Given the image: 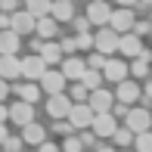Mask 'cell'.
I'll list each match as a JSON object with an SVG mask.
<instances>
[{
  "mask_svg": "<svg viewBox=\"0 0 152 152\" xmlns=\"http://www.w3.org/2000/svg\"><path fill=\"white\" fill-rule=\"evenodd\" d=\"M115 127H118V118H115L112 112H99V115H93L90 130L96 134V140H106V137H112Z\"/></svg>",
  "mask_w": 152,
  "mask_h": 152,
  "instance_id": "4",
  "label": "cell"
},
{
  "mask_svg": "<svg viewBox=\"0 0 152 152\" xmlns=\"http://www.w3.org/2000/svg\"><path fill=\"white\" fill-rule=\"evenodd\" d=\"M137 22V12L127 10V6H121V10H112V19H109V28L118 31V34H127L130 28H134Z\"/></svg>",
  "mask_w": 152,
  "mask_h": 152,
  "instance_id": "5",
  "label": "cell"
},
{
  "mask_svg": "<svg viewBox=\"0 0 152 152\" xmlns=\"http://www.w3.org/2000/svg\"><path fill=\"white\" fill-rule=\"evenodd\" d=\"M10 121H16L19 127L31 124V121H34V106H31V102H22V99H19L16 106H10Z\"/></svg>",
  "mask_w": 152,
  "mask_h": 152,
  "instance_id": "15",
  "label": "cell"
},
{
  "mask_svg": "<svg viewBox=\"0 0 152 152\" xmlns=\"http://www.w3.org/2000/svg\"><path fill=\"white\" fill-rule=\"evenodd\" d=\"M118 53H121V56H127V59H137V56L143 53V37H137L134 31L118 34Z\"/></svg>",
  "mask_w": 152,
  "mask_h": 152,
  "instance_id": "9",
  "label": "cell"
},
{
  "mask_svg": "<svg viewBox=\"0 0 152 152\" xmlns=\"http://www.w3.org/2000/svg\"><path fill=\"white\" fill-rule=\"evenodd\" d=\"M6 137H10V134H6V124H0V146H3V140H6Z\"/></svg>",
  "mask_w": 152,
  "mask_h": 152,
  "instance_id": "49",
  "label": "cell"
},
{
  "mask_svg": "<svg viewBox=\"0 0 152 152\" xmlns=\"http://www.w3.org/2000/svg\"><path fill=\"white\" fill-rule=\"evenodd\" d=\"M40 152H59V146H56V143H47V140H44V143H40Z\"/></svg>",
  "mask_w": 152,
  "mask_h": 152,
  "instance_id": "43",
  "label": "cell"
},
{
  "mask_svg": "<svg viewBox=\"0 0 152 152\" xmlns=\"http://www.w3.org/2000/svg\"><path fill=\"white\" fill-rule=\"evenodd\" d=\"M59 72L65 75V81H81V78H84V72H87V59H81V56H65Z\"/></svg>",
  "mask_w": 152,
  "mask_h": 152,
  "instance_id": "12",
  "label": "cell"
},
{
  "mask_svg": "<svg viewBox=\"0 0 152 152\" xmlns=\"http://www.w3.org/2000/svg\"><path fill=\"white\" fill-rule=\"evenodd\" d=\"M34 25H37V19H34L31 12H25V10H16V12H12V31H16L19 37L34 34Z\"/></svg>",
  "mask_w": 152,
  "mask_h": 152,
  "instance_id": "13",
  "label": "cell"
},
{
  "mask_svg": "<svg viewBox=\"0 0 152 152\" xmlns=\"http://www.w3.org/2000/svg\"><path fill=\"white\" fill-rule=\"evenodd\" d=\"M112 115H115V118H124V115H127V106H124V102H118V106H112Z\"/></svg>",
  "mask_w": 152,
  "mask_h": 152,
  "instance_id": "41",
  "label": "cell"
},
{
  "mask_svg": "<svg viewBox=\"0 0 152 152\" xmlns=\"http://www.w3.org/2000/svg\"><path fill=\"white\" fill-rule=\"evenodd\" d=\"M134 146H137V152H152V130L137 134V137H134Z\"/></svg>",
  "mask_w": 152,
  "mask_h": 152,
  "instance_id": "29",
  "label": "cell"
},
{
  "mask_svg": "<svg viewBox=\"0 0 152 152\" xmlns=\"http://www.w3.org/2000/svg\"><path fill=\"white\" fill-rule=\"evenodd\" d=\"M90 3H109V0H90Z\"/></svg>",
  "mask_w": 152,
  "mask_h": 152,
  "instance_id": "51",
  "label": "cell"
},
{
  "mask_svg": "<svg viewBox=\"0 0 152 152\" xmlns=\"http://www.w3.org/2000/svg\"><path fill=\"white\" fill-rule=\"evenodd\" d=\"M34 34H37L40 40H53L59 34V22L53 16H44V19H37V25H34Z\"/></svg>",
  "mask_w": 152,
  "mask_h": 152,
  "instance_id": "19",
  "label": "cell"
},
{
  "mask_svg": "<svg viewBox=\"0 0 152 152\" xmlns=\"http://www.w3.org/2000/svg\"><path fill=\"white\" fill-rule=\"evenodd\" d=\"M12 90L19 93V99H22V102H31V106L40 99V84H34V81H25V84L12 87Z\"/></svg>",
  "mask_w": 152,
  "mask_h": 152,
  "instance_id": "24",
  "label": "cell"
},
{
  "mask_svg": "<svg viewBox=\"0 0 152 152\" xmlns=\"http://www.w3.org/2000/svg\"><path fill=\"white\" fill-rule=\"evenodd\" d=\"M50 16L56 19V22H72V19H75V3H72V0H53Z\"/></svg>",
  "mask_w": 152,
  "mask_h": 152,
  "instance_id": "22",
  "label": "cell"
},
{
  "mask_svg": "<svg viewBox=\"0 0 152 152\" xmlns=\"http://www.w3.org/2000/svg\"><path fill=\"white\" fill-rule=\"evenodd\" d=\"M72 3H75V0H72Z\"/></svg>",
  "mask_w": 152,
  "mask_h": 152,
  "instance_id": "53",
  "label": "cell"
},
{
  "mask_svg": "<svg viewBox=\"0 0 152 152\" xmlns=\"http://www.w3.org/2000/svg\"><path fill=\"white\" fill-rule=\"evenodd\" d=\"M19 10V0H0V12H16Z\"/></svg>",
  "mask_w": 152,
  "mask_h": 152,
  "instance_id": "40",
  "label": "cell"
},
{
  "mask_svg": "<svg viewBox=\"0 0 152 152\" xmlns=\"http://www.w3.org/2000/svg\"><path fill=\"white\" fill-rule=\"evenodd\" d=\"M6 118H10V106H3V102H0V124H6Z\"/></svg>",
  "mask_w": 152,
  "mask_h": 152,
  "instance_id": "44",
  "label": "cell"
},
{
  "mask_svg": "<svg viewBox=\"0 0 152 152\" xmlns=\"http://www.w3.org/2000/svg\"><path fill=\"white\" fill-rule=\"evenodd\" d=\"M59 47H62V53H65V56H75V53H78V40H75V37L59 40Z\"/></svg>",
  "mask_w": 152,
  "mask_h": 152,
  "instance_id": "34",
  "label": "cell"
},
{
  "mask_svg": "<svg viewBox=\"0 0 152 152\" xmlns=\"http://www.w3.org/2000/svg\"><path fill=\"white\" fill-rule=\"evenodd\" d=\"M40 59L47 62V65H59L62 59H65V53H62V47L56 44V40H44V47H40V53H37Z\"/></svg>",
  "mask_w": 152,
  "mask_h": 152,
  "instance_id": "18",
  "label": "cell"
},
{
  "mask_svg": "<svg viewBox=\"0 0 152 152\" xmlns=\"http://www.w3.org/2000/svg\"><path fill=\"white\" fill-rule=\"evenodd\" d=\"M75 40H78V50H93V34H90V31L75 34Z\"/></svg>",
  "mask_w": 152,
  "mask_h": 152,
  "instance_id": "33",
  "label": "cell"
},
{
  "mask_svg": "<svg viewBox=\"0 0 152 152\" xmlns=\"http://www.w3.org/2000/svg\"><path fill=\"white\" fill-rule=\"evenodd\" d=\"M93 109L87 106V102H72V109H68V124H72L75 130H87L93 124Z\"/></svg>",
  "mask_w": 152,
  "mask_h": 152,
  "instance_id": "1",
  "label": "cell"
},
{
  "mask_svg": "<svg viewBox=\"0 0 152 152\" xmlns=\"http://www.w3.org/2000/svg\"><path fill=\"white\" fill-rule=\"evenodd\" d=\"M81 84H84L87 90H96V87H102V72H93V68H87L84 78H81Z\"/></svg>",
  "mask_w": 152,
  "mask_h": 152,
  "instance_id": "26",
  "label": "cell"
},
{
  "mask_svg": "<svg viewBox=\"0 0 152 152\" xmlns=\"http://www.w3.org/2000/svg\"><path fill=\"white\" fill-rule=\"evenodd\" d=\"M0 78L3 81L22 78V59L19 56H0Z\"/></svg>",
  "mask_w": 152,
  "mask_h": 152,
  "instance_id": "16",
  "label": "cell"
},
{
  "mask_svg": "<svg viewBox=\"0 0 152 152\" xmlns=\"http://www.w3.org/2000/svg\"><path fill=\"white\" fill-rule=\"evenodd\" d=\"M50 10H53V0H25V12H31L34 19L50 16Z\"/></svg>",
  "mask_w": 152,
  "mask_h": 152,
  "instance_id": "25",
  "label": "cell"
},
{
  "mask_svg": "<svg viewBox=\"0 0 152 152\" xmlns=\"http://www.w3.org/2000/svg\"><path fill=\"white\" fill-rule=\"evenodd\" d=\"M137 6H146V10H152V0H140Z\"/></svg>",
  "mask_w": 152,
  "mask_h": 152,
  "instance_id": "50",
  "label": "cell"
},
{
  "mask_svg": "<svg viewBox=\"0 0 152 152\" xmlns=\"http://www.w3.org/2000/svg\"><path fill=\"white\" fill-rule=\"evenodd\" d=\"M106 59H109V56H102V53H90V59H87V68H93V72H102V68H106Z\"/></svg>",
  "mask_w": 152,
  "mask_h": 152,
  "instance_id": "31",
  "label": "cell"
},
{
  "mask_svg": "<svg viewBox=\"0 0 152 152\" xmlns=\"http://www.w3.org/2000/svg\"><path fill=\"white\" fill-rule=\"evenodd\" d=\"M87 19H90V25H99V28H106L109 19H112V10H109V3H90V6H87Z\"/></svg>",
  "mask_w": 152,
  "mask_h": 152,
  "instance_id": "17",
  "label": "cell"
},
{
  "mask_svg": "<svg viewBox=\"0 0 152 152\" xmlns=\"http://www.w3.org/2000/svg\"><path fill=\"white\" fill-rule=\"evenodd\" d=\"M81 149H84L81 137H65V143H62V152H81Z\"/></svg>",
  "mask_w": 152,
  "mask_h": 152,
  "instance_id": "32",
  "label": "cell"
},
{
  "mask_svg": "<svg viewBox=\"0 0 152 152\" xmlns=\"http://www.w3.org/2000/svg\"><path fill=\"white\" fill-rule=\"evenodd\" d=\"M47 68H50V65H47V62L40 59L37 53H31V56L22 59V78H28V81H40Z\"/></svg>",
  "mask_w": 152,
  "mask_h": 152,
  "instance_id": "10",
  "label": "cell"
},
{
  "mask_svg": "<svg viewBox=\"0 0 152 152\" xmlns=\"http://www.w3.org/2000/svg\"><path fill=\"white\" fill-rule=\"evenodd\" d=\"M81 143H84V146H96V143H99V140H96V134H93L90 127H87L84 134H81Z\"/></svg>",
  "mask_w": 152,
  "mask_h": 152,
  "instance_id": "38",
  "label": "cell"
},
{
  "mask_svg": "<svg viewBox=\"0 0 152 152\" xmlns=\"http://www.w3.org/2000/svg\"><path fill=\"white\" fill-rule=\"evenodd\" d=\"M124 127L134 130V134L152 130V112H149V109H127V115H124Z\"/></svg>",
  "mask_w": 152,
  "mask_h": 152,
  "instance_id": "2",
  "label": "cell"
},
{
  "mask_svg": "<svg viewBox=\"0 0 152 152\" xmlns=\"http://www.w3.org/2000/svg\"><path fill=\"white\" fill-rule=\"evenodd\" d=\"M12 28V12H0V31H10Z\"/></svg>",
  "mask_w": 152,
  "mask_h": 152,
  "instance_id": "39",
  "label": "cell"
},
{
  "mask_svg": "<svg viewBox=\"0 0 152 152\" xmlns=\"http://www.w3.org/2000/svg\"><path fill=\"white\" fill-rule=\"evenodd\" d=\"M137 3H140V0H118V6H127V10H134Z\"/></svg>",
  "mask_w": 152,
  "mask_h": 152,
  "instance_id": "46",
  "label": "cell"
},
{
  "mask_svg": "<svg viewBox=\"0 0 152 152\" xmlns=\"http://www.w3.org/2000/svg\"><path fill=\"white\" fill-rule=\"evenodd\" d=\"M134 130H127V127H115V134H112V140H115V146H130L134 143Z\"/></svg>",
  "mask_w": 152,
  "mask_h": 152,
  "instance_id": "27",
  "label": "cell"
},
{
  "mask_svg": "<svg viewBox=\"0 0 152 152\" xmlns=\"http://www.w3.org/2000/svg\"><path fill=\"white\" fill-rule=\"evenodd\" d=\"M96 152H115V146H102V143H96Z\"/></svg>",
  "mask_w": 152,
  "mask_h": 152,
  "instance_id": "48",
  "label": "cell"
},
{
  "mask_svg": "<svg viewBox=\"0 0 152 152\" xmlns=\"http://www.w3.org/2000/svg\"><path fill=\"white\" fill-rule=\"evenodd\" d=\"M149 22H152V10H149Z\"/></svg>",
  "mask_w": 152,
  "mask_h": 152,
  "instance_id": "52",
  "label": "cell"
},
{
  "mask_svg": "<svg viewBox=\"0 0 152 152\" xmlns=\"http://www.w3.org/2000/svg\"><path fill=\"white\" fill-rule=\"evenodd\" d=\"M44 140H47V130L40 127L37 121H31V124L22 127V143H28V146H40Z\"/></svg>",
  "mask_w": 152,
  "mask_h": 152,
  "instance_id": "21",
  "label": "cell"
},
{
  "mask_svg": "<svg viewBox=\"0 0 152 152\" xmlns=\"http://www.w3.org/2000/svg\"><path fill=\"white\" fill-rule=\"evenodd\" d=\"M143 96H146V99H152V78L146 81V87H143Z\"/></svg>",
  "mask_w": 152,
  "mask_h": 152,
  "instance_id": "45",
  "label": "cell"
},
{
  "mask_svg": "<svg viewBox=\"0 0 152 152\" xmlns=\"http://www.w3.org/2000/svg\"><path fill=\"white\" fill-rule=\"evenodd\" d=\"M102 78H106V81H112V84L124 81V78H127V62L109 56V59H106V68H102Z\"/></svg>",
  "mask_w": 152,
  "mask_h": 152,
  "instance_id": "14",
  "label": "cell"
},
{
  "mask_svg": "<svg viewBox=\"0 0 152 152\" xmlns=\"http://www.w3.org/2000/svg\"><path fill=\"white\" fill-rule=\"evenodd\" d=\"M149 62H152V53L143 47V53H140V56H137V59L127 65V72L134 75V78H146V75H149Z\"/></svg>",
  "mask_w": 152,
  "mask_h": 152,
  "instance_id": "23",
  "label": "cell"
},
{
  "mask_svg": "<svg viewBox=\"0 0 152 152\" xmlns=\"http://www.w3.org/2000/svg\"><path fill=\"white\" fill-rule=\"evenodd\" d=\"M93 50L102 53V56L118 53V31H112L109 25H106V28H99V34H93Z\"/></svg>",
  "mask_w": 152,
  "mask_h": 152,
  "instance_id": "3",
  "label": "cell"
},
{
  "mask_svg": "<svg viewBox=\"0 0 152 152\" xmlns=\"http://www.w3.org/2000/svg\"><path fill=\"white\" fill-rule=\"evenodd\" d=\"M140 96H143V87L137 84V81H130V78L118 81V90H115V99H118V102H124V106H134Z\"/></svg>",
  "mask_w": 152,
  "mask_h": 152,
  "instance_id": "6",
  "label": "cell"
},
{
  "mask_svg": "<svg viewBox=\"0 0 152 152\" xmlns=\"http://www.w3.org/2000/svg\"><path fill=\"white\" fill-rule=\"evenodd\" d=\"M68 109H72V99H68V93H53L50 99H47V115H50L53 121L68 118Z\"/></svg>",
  "mask_w": 152,
  "mask_h": 152,
  "instance_id": "7",
  "label": "cell"
},
{
  "mask_svg": "<svg viewBox=\"0 0 152 152\" xmlns=\"http://www.w3.org/2000/svg\"><path fill=\"white\" fill-rule=\"evenodd\" d=\"M72 22H75V31H78V34H84V31H90V19H87V16H75Z\"/></svg>",
  "mask_w": 152,
  "mask_h": 152,
  "instance_id": "35",
  "label": "cell"
},
{
  "mask_svg": "<svg viewBox=\"0 0 152 152\" xmlns=\"http://www.w3.org/2000/svg\"><path fill=\"white\" fill-rule=\"evenodd\" d=\"M10 90H12V87H10V81H3V78H0V102L6 99V93H10Z\"/></svg>",
  "mask_w": 152,
  "mask_h": 152,
  "instance_id": "42",
  "label": "cell"
},
{
  "mask_svg": "<svg viewBox=\"0 0 152 152\" xmlns=\"http://www.w3.org/2000/svg\"><path fill=\"white\" fill-rule=\"evenodd\" d=\"M137 34V37H143V34H152V22H134V28H130Z\"/></svg>",
  "mask_w": 152,
  "mask_h": 152,
  "instance_id": "37",
  "label": "cell"
},
{
  "mask_svg": "<svg viewBox=\"0 0 152 152\" xmlns=\"http://www.w3.org/2000/svg\"><path fill=\"white\" fill-rule=\"evenodd\" d=\"M87 106H90L96 115H99V112H112L115 93H109V90H102V87H96V90H90V96H87Z\"/></svg>",
  "mask_w": 152,
  "mask_h": 152,
  "instance_id": "8",
  "label": "cell"
},
{
  "mask_svg": "<svg viewBox=\"0 0 152 152\" xmlns=\"http://www.w3.org/2000/svg\"><path fill=\"white\" fill-rule=\"evenodd\" d=\"M37 84H40V90H47V93L53 96V93H65V84H68V81H65V75H62V72H53V68H47L44 78H40Z\"/></svg>",
  "mask_w": 152,
  "mask_h": 152,
  "instance_id": "11",
  "label": "cell"
},
{
  "mask_svg": "<svg viewBox=\"0 0 152 152\" xmlns=\"http://www.w3.org/2000/svg\"><path fill=\"white\" fill-rule=\"evenodd\" d=\"M40 47H44V40H40V37H34V40H31V50H34V53H40Z\"/></svg>",
  "mask_w": 152,
  "mask_h": 152,
  "instance_id": "47",
  "label": "cell"
},
{
  "mask_svg": "<svg viewBox=\"0 0 152 152\" xmlns=\"http://www.w3.org/2000/svg\"><path fill=\"white\" fill-rule=\"evenodd\" d=\"M87 96H90V90H87L81 81H75V87H68V99L72 102H87Z\"/></svg>",
  "mask_w": 152,
  "mask_h": 152,
  "instance_id": "28",
  "label": "cell"
},
{
  "mask_svg": "<svg viewBox=\"0 0 152 152\" xmlns=\"http://www.w3.org/2000/svg\"><path fill=\"white\" fill-rule=\"evenodd\" d=\"M53 130H56V134H65V137H68L75 127L68 124V118H59V121H53Z\"/></svg>",
  "mask_w": 152,
  "mask_h": 152,
  "instance_id": "36",
  "label": "cell"
},
{
  "mask_svg": "<svg viewBox=\"0 0 152 152\" xmlns=\"http://www.w3.org/2000/svg\"><path fill=\"white\" fill-rule=\"evenodd\" d=\"M22 146H25V143H22V137H6L0 149H3V152H22Z\"/></svg>",
  "mask_w": 152,
  "mask_h": 152,
  "instance_id": "30",
  "label": "cell"
},
{
  "mask_svg": "<svg viewBox=\"0 0 152 152\" xmlns=\"http://www.w3.org/2000/svg\"><path fill=\"white\" fill-rule=\"evenodd\" d=\"M19 44H22V37H19L12 28L10 31H0V56H16Z\"/></svg>",
  "mask_w": 152,
  "mask_h": 152,
  "instance_id": "20",
  "label": "cell"
}]
</instances>
